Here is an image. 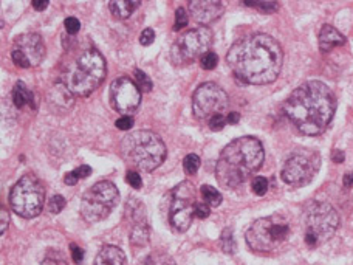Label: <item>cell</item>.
<instances>
[{"instance_id": "8fae6325", "label": "cell", "mask_w": 353, "mask_h": 265, "mask_svg": "<svg viewBox=\"0 0 353 265\" xmlns=\"http://www.w3.org/2000/svg\"><path fill=\"white\" fill-rule=\"evenodd\" d=\"M212 46V31L208 27L188 30L171 47V58L176 64H189L195 59H201Z\"/></svg>"}, {"instance_id": "d4e9b609", "label": "cell", "mask_w": 353, "mask_h": 265, "mask_svg": "<svg viewBox=\"0 0 353 265\" xmlns=\"http://www.w3.org/2000/svg\"><path fill=\"white\" fill-rule=\"evenodd\" d=\"M200 157L195 155V154H189L185 157V160H183V168H185L186 174L189 175H194L195 173L199 171L200 168Z\"/></svg>"}, {"instance_id": "603a6c76", "label": "cell", "mask_w": 353, "mask_h": 265, "mask_svg": "<svg viewBox=\"0 0 353 265\" xmlns=\"http://www.w3.org/2000/svg\"><path fill=\"white\" fill-rule=\"evenodd\" d=\"M200 193H201V197L205 199V202L210 206H219L222 204V194H220L214 186L203 185L200 189Z\"/></svg>"}, {"instance_id": "ac0fdd59", "label": "cell", "mask_w": 353, "mask_h": 265, "mask_svg": "<svg viewBox=\"0 0 353 265\" xmlns=\"http://www.w3.org/2000/svg\"><path fill=\"white\" fill-rule=\"evenodd\" d=\"M345 43V37L343 33H339V31L332 27V25L325 23L323 28L319 31V50L323 53L330 52L335 47H341Z\"/></svg>"}, {"instance_id": "cb8c5ba5", "label": "cell", "mask_w": 353, "mask_h": 265, "mask_svg": "<svg viewBox=\"0 0 353 265\" xmlns=\"http://www.w3.org/2000/svg\"><path fill=\"white\" fill-rule=\"evenodd\" d=\"M220 244H222V248L225 253H236V241H234V233L231 228H225L222 236H220Z\"/></svg>"}, {"instance_id": "60d3db41", "label": "cell", "mask_w": 353, "mask_h": 265, "mask_svg": "<svg viewBox=\"0 0 353 265\" xmlns=\"http://www.w3.org/2000/svg\"><path fill=\"white\" fill-rule=\"evenodd\" d=\"M74 173H77V175L79 177V180L87 179V177H90V174H92V168L88 165H83V166H79L78 169H74Z\"/></svg>"}, {"instance_id": "8d00e7d4", "label": "cell", "mask_w": 353, "mask_h": 265, "mask_svg": "<svg viewBox=\"0 0 353 265\" xmlns=\"http://www.w3.org/2000/svg\"><path fill=\"white\" fill-rule=\"evenodd\" d=\"M70 251H72V259L74 264H81L84 261V251L77 244H70Z\"/></svg>"}, {"instance_id": "f6af8a7d", "label": "cell", "mask_w": 353, "mask_h": 265, "mask_svg": "<svg viewBox=\"0 0 353 265\" xmlns=\"http://www.w3.org/2000/svg\"><path fill=\"white\" fill-rule=\"evenodd\" d=\"M343 183L345 188H353V173H345Z\"/></svg>"}, {"instance_id": "ee69618b", "label": "cell", "mask_w": 353, "mask_h": 265, "mask_svg": "<svg viewBox=\"0 0 353 265\" xmlns=\"http://www.w3.org/2000/svg\"><path fill=\"white\" fill-rule=\"evenodd\" d=\"M241 121V115H239V112H231L228 117H226V123L228 124H237Z\"/></svg>"}, {"instance_id": "44dd1931", "label": "cell", "mask_w": 353, "mask_h": 265, "mask_svg": "<svg viewBox=\"0 0 353 265\" xmlns=\"http://www.w3.org/2000/svg\"><path fill=\"white\" fill-rule=\"evenodd\" d=\"M138 6H140V2H130V0H117V2L109 3L112 14L118 19L130 17L132 12H134Z\"/></svg>"}, {"instance_id": "e0dca14e", "label": "cell", "mask_w": 353, "mask_h": 265, "mask_svg": "<svg viewBox=\"0 0 353 265\" xmlns=\"http://www.w3.org/2000/svg\"><path fill=\"white\" fill-rule=\"evenodd\" d=\"M189 11L194 21L199 23H211L223 14V5L219 0H192L189 2Z\"/></svg>"}, {"instance_id": "3957f363", "label": "cell", "mask_w": 353, "mask_h": 265, "mask_svg": "<svg viewBox=\"0 0 353 265\" xmlns=\"http://www.w3.org/2000/svg\"><path fill=\"white\" fill-rule=\"evenodd\" d=\"M265 159L262 143L254 137H241L225 146L219 157L216 177L220 186L234 189L257 173Z\"/></svg>"}, {"instance_id": "30bf717a", "label": "cell", "mask_w": 353, "mask_h": 265, "mask_svg": "<svg viewBox=\"0 0 353 265\" xmlns=\"http://www.w3.org/2000/svg\"><path fill=\"white\" fill-rule=\"evenodd\" d=\"M321 168V155L312 149H296L283 165L281 177L287 185L304 186L313 180Z\"/></svg>"}, {"instance_id": "1f68e13d", "label": "cell", "mask_w": 353, "mask_h": 265, "mask_svg": "<svg viewBox=\"0 0 353 265\" xmlns=\"http://www.w3.org/2000/svg\"><path fill=\"white\" fill-rule=\"evenodd\" d=\"M64 25H65V30H67L68 35L73 36V35H78V33H79L81 22L78 21L77 17H67Z\"/></svg>"}, {"instance_id": "d590c367", "label": "cell", "mask_w": 353, "mask_h": 265, "mask_svg": "<svg viewBox=\"0 0 353 265\" xmlns=\"http://www.w3.org/2000/svg\"><path fill=\"white\" fill-rule=\"evenodd\" d=\"M117 128L121 129V130H129L134 128V118L130 115H123L119 119H117Z\"/></svg>"}, {"instance_id": "4dcf8cb0", "label": "cell", "mask_w": 353, "mask_h": 265, "mask_svg": "<svg viewBox=\"0 0 353 265\" xmlns=\"http://www.w3.org/2000/svg\"><path fill=\"white\" fill-rule=\"evenodd\" d=\"M188 25V12L185 8H176L175 11V23H174V30L180 31Z\"/></svg>"}, {"instance_id": "ab89813d", "label": "cell", "mask_w": 353, "mask_h": 265, "mask_svg": "<svg viewBox=\"0 0 353 265\" xmlns=\"http://www.w3.org/2000/svg\"><path fill=\"white\" fill-rule=\"evenodd\" d=\"M0 222H2V226H0V233H2V235H5V231H6V228H8V225H10V213L5 210V208H2V210H0Z\"/></svg>"}, {"instance_id": "f1b7e54d", "label": "cell", "mask_w": 353, "mask_h": 265, "mask_svg": "<svg viewBox=\"0 0 353 265\" xmlns=\"http://www.w3.org/2000/svg\"><path fill=\"white\" fill-rule=\"evenodd\" d=\"M217 62H219V56L214 52H208L205 56H201L200 59V64L205 70H212V68H216Z\"/></svg>"}, {"instance_id": "d6a6232c", "label": "cell", "mask_w": 353, "mask_h": 265, "mask_svg": "<svg viewBox=\"0 0 353 265\" xmlns=\"http://www.w3.org/2000/svg\"><path fill=\"white\" fill-rule=\"evenodd\" d=\"M208 124H210L211 130L219 132V130H222L225 128V124H228V123H226V118L223 115H216V117H212L210 121H208Z\"/></svg>"}, {"instance_id": "74e56055", "label": "cell", "mask_w": 353, "mask_h": 265, "mask_svg": "<svg viewBox=\"0 0 353 265\" xmlns=\"http://www.w3.org/2000/svg\"><path fill=\"white\" fill-rule=\"evenodd\" d=\"M41 265H68V264H67V261L62 256L52 253V255H48L46 259L42 261Z\"/></svg>"}, {"instance_id": "ffe728a7", "label": "cell", "mask_w": 353, "mask_h": 265, "mask_svg": "<svg viewBox=\"0 0 353 265\" xmlns=\"http://www.w3.org/2000/svg\"><path fill=\"white\" fill-rule=\"evenodd\" d=\"M11 98H12V103H14L17 109H22V107H25V106H30L31 109H36L34 93L31 92L30 88L22 83V81H17L16 86L12 87Z\"/></svg>"}, {"instance_id": "f546056e", "label": "cell", "mask_w": 353, "mask_h": 265, "mask_svg": "<svg viewBox=\"0 0 353 265\" xmlns=\"http://www.w3.org/2000/svg\"><path fill=\"white\" fill-rule=\"evenodd\" d=\"M251 188H253V193L257 195H265L268 191V180L265 177H256L251 183Z\"/></svg>"}, {"instance_id": "5b68a950", "label": "cell", "mask_w": 353, "mask_h": 265, "mask_svg": "<svg viewBox=\"0 0 353 265\" xmlns=\"http://www.w3.org/2000/svg\"><path fill=\"white\" fill-rule=\"evenodd\" d=\"M123 159L141 171L150 173L166 159V146L152 130H135L121 141Z\"/></svg>"}, {"instance_id": "7402d4cb", "label": "cell", "mask_w": 353, "mask_h": 265, "mask_svg": "<svg viewBox=\"0 0 353 265\" xmlns=\"http://www.w3.org/2000/svg\"><path fill=\"white\" fill-rule=\"evenodd\" d=\"M140 265H175V262L169 255L161 253V251H154V253L144 257Z\"/></svg>"}, {"instance_id": "9c48e42d", "label": "cell", "mask_w": 353, "mask_h": 265, "mask_svg": "<svg viewBox=\"0 0 353 265\" xmlns=\"http://www.w3.org/2000/svg\"><path fill=\"white\" fill-rule=\"evenodd\" d=\"M119 200L118 188L112 181H98L83 195L81 202V214L85 222L98 224L109 217L113 208Z\"/></svg>"}, {"instance_id": "8992f818", "label": "cell", "mask_w": 353, "mask_h": 265, "mask_svg": "<svg viewBox=\"0 0 353 265\" xmlns=\"http://www.w3.org/2000/svg\"><path fill=\"white\" fill-rule=\"evenodd\" d=\"M290 222L282 214L257 219L245 235L248 247L256 253L271 255L285 247L290 239Z\"/></svg>"}, {"instance_id": "4316f807", "label": "cell", "mask_w": 353, "mask_h": 265, "mask_svg": "<svg viewBox=\"0 0 353 265\" xmlns=\"http://www.w3.org/2000/svg\"><path fill=\"white\" fill-rule=\"evenodd\" d=\"M134 73H135L137 86L140 87V90H143V92H150V90H152V81H150V78L148 77L146 73L141 72L140 68H135Z\"/></svg>"}, {"instance_id": "484cf974", "label": "cell", "mask_w": 353, "mask_h": 265, "mask_svg": "<svg viewBox=\"0 0 353 265\" xmlns=\"http://www.w3.org/2000/svg\"><path fill=\"white\" fill-rule=\"evenodd\" d=\"M243 5L259 10L261 12H265V14H271V12H276L279 10V5L276 2H243Z\"/></svg>"}, {"instance_id": "52a82bcc", "label": "cell", "mask_w": 353, "mask_h": 265, "mask_svg": "<svg viewBox=\"0 0 353 265\" xmlns=\"http://www.w3.org/2000/svg\"><path fill=\"white\" fill-rule=\"evenodd\" d=\"M46 204V188L34 174H25L19 179L10 193V205L12 211L23 219L39 216Z\"/></svg>"}, {"instance_id": "b9f144b4", "label": "cell", "mask_w": 353, "mask_h": 265, "mask_svg": "<svg viewBox=\"0 0 353 265\" xmlns=\"http://www.w3.org/2000/svg\"><path fill=\"white\" fill-rule=\"evenodd\" d=\"M64 181H65V185H68V186H73V185H77V183L79 181V177L77 175V173L72 171V173L65 174V177H64Z\"/></svg>"}, {"instance_id": "d6986e66", "label": "cell", "mask_w": 353, "mask_h": 265, "mask_svg": "<svg viewBox=\"0 0 353 265\" xmlns=\"http://www.w3.org/2000/svg\"><path fill=\"white\" fill-rule=\"evenodd\" d=\"M94 265H128L125 255L121 248L115 245H105L94 259Z\"/></svg>"}, {"instance_id": "2e32d148", "label": "cell", "mask_w": 353, "mask_h": 265, "mask_svg": "<svg viewBox=\"0 0 353 265\" xmlns=\"http://www.w3.org/2000/svg\"><path fill=\"white\" fill-rule=\"evenodd\" d=\"M125 219L129 224L130 244L135 247H144L149 242L150 230L146 219V208L138 199H129L125 205Z\"/></svg>"}, {"instance_id": "5bb4252c", "label": "cell", "mask_w": 353, "mask_h": 265, "mask_svg": "<svg viewBox=\"0 0 353 265\" xmlns=\"http://www.w3.org/2000/svg\"><path fill=\"white\" fill-rule=\"evenodd\" d=\"M46 46L39 35L27 33L19 36L11 52V59L17 67H36L46 58Z\"/></svg>"}, {"instance_id": "e575fe53", "label": "cell", "mask_w": 353, "mask_h": 265, "mask_svg": "<svg viewBox=\"0 0 353 265\" xmlns=\"http://www.w3.org/2000/svg\"><path fill=\"white\" fill-rule=\"evenodd\" d=\"M154 41H155V33H154L152 28H146V30L141 31V35H140L141 46L148 47V46H150V43H154Z\"/></svg>"}, {"instance_id": "bcb514c9", "label": "cell", "mask_w": 353, "mask_h": 265, "mask_svg": "<svg viewBox=\"0 0 353 265\" xmlns=\"http://www.w3.org/2000/svg\"><path fill=\"white\" fill-rule=\"evenodd\" d=\"M48 2L47 0H42V2H37V0H34L33 2V8L34 10H37V11H43V10H47L48 8Z\"/></svg>"}, {"instance_id": "7bdbcfd3", "label": "cell", "mask_w": 353, "mask_h": 265, "mask_svg": "<svg viewBox=\"0 0 353 265\" xmlns=\"http://www.w3.org/2000/svg\"><path fill=\"white\" fill-rule=\"evenodd\" d=\"M344 159H345V155H344V153H343L341 149L333 150V154H332V160L333 161H335V163H343Z\"/></svg>"}, {"instance_id": "836d02e7", "label": "cell", "mask_w": 353, "mask_h": 265, "mask_svg": "<svg viewBox=\"0 0 353 265\" xmlns=\"http://www.w3.org/2000/svg\"><path fill=\"white\" fill-rule=\"evenodd\" d=\"M125 181H128L129 185L132 188H135V189H140L143 186L141 177H140V174L135 173V171H129L128 173V175H125Z\"/></svg>"}, {"instance_id": "7a4b0ae2", "label": "cell", "mask_w": 353, "mask_h": 265, "mask_svg": "<svg viewBox=\"0 0 353 265\" xmlns=\"http://www.w3.org/2000/svg\"><path fill=\"white\" fill-rule=\"evenodd\" d=\"M336 98L329 86L321 81L301 84L283 103V112L301 134L321 135L332 123Z\"/></svg>"}, {"instance_id": "7c38bea8", "label": "cell", "mask_w": 353, "mask_h": 265, "mask_svg": "<svg viewBox=\"0 0 353 265\" xmlns=\"http://www.w3.org/2000/svg\"><path fill=\"white\" fill-rule=\"evenodd\" d=\"M195 188L191 181H181L174 188L169 205V224L175 231H186L195 216Z\"/></svg>"}, {"instance_id": "83f0119b", "label": "cell", "mask_w": 353, "mask_h": 265, "mask_svg": "<svg viewBox=\"0 0 353 265\" xmlns=\"http://www.w3.org/2000/svg\"><path fill=\"white\" fill-rule=\"evenodd\" d=\"M65 208V199L62 195H53L48 200V211L53 214H59Z\"/></svg>"}, {"instance_id": "4fadbf2b", "label": "cell", "mask_w": 353, "mask_h": 265, "mask_svg": "<svg viewBox=\"0 0 353 265\" xmlns=\"http://www.w3.org/2000/svg\"><path fill=\"white\" fill-rule=\"evenodd\" d=\"M228 107V95L222 87L214 83H205L192 95V110L199 119H210L216 115H223Z\"/></svg>"}, {"instance_id": "6da1fadb", "label": "cell", "mask_w": 353, "mask_h": 265, "mask_svg": "<svg viewBox=\"0 0 353 265\" xmlns=\"http://www.w3.org/2000/svg\"><path fill=\"white\" fill-rule=\"evenodd\" d=\"M226 62L242 83L265 86L274 83L279 77L283 52L274 37L256 33L232 43L226 55Z\"/></svg>"}, {"instance_id": "277c9868", "label": "cell", "mask_w": 353, "mask_h": 265, "mask_svg": "<svg viewBox=\"0 0 353 265\" xmlns=\"http://www.w3.org/2000/svg\"><path fill=\"white\" fill-rule=\"evenodd\" d=\"M105 70L104 56L97 48H87L67 66L62 84L74 97H88L103 84Z\"/></svg>"}, {"instance_id": "f35d334b", "label": "cell", "mask_w": 353, "mask_h": 265, "mask_svg": "<svg viewBox=\"0 0 353 265\" xmlns=\"http://www.w3.org/2000/svg\"><path fill=\"white\" fill-rule=\"evenodd\" d=\"M210 214L211 211H210V205L208 204H199L197 208H195V217H199L201 220L206 219Z\"/></svg>"}, {"instance_id": "ba28073f", "label": "cell", "mask_w": 353, "mask_h": 265, "mask_svg": "<svg viewBox=\"0 0 353 265\" xmlns=\"http://www.w3.org/2000/svg\"><path fill=\"white\" fill-rule=\"evenodd\" d=\"M339 226V216L329 204H313L305 211V244L318 247L335 236Z\"/></svg>"}, {"instance_id": "9a60e30c", "label": "cell", "mask_w": 353, "mask_h": 265, "mask_svg": "<svg viewBox=\"0 0 353 265\" xmlns=\"http://www.w3.org/2000/svg\"><path fill=\"white\" fill-rule=\"evenodd\" d=\"M110 103L117 112L129 115L141 103V90L128 77L117 78L110 86Z\"/></svg>"}]
</instances>
